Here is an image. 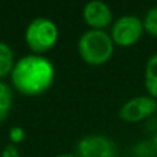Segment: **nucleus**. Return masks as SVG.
<instances>
[{"label":"nucleus","mask_w":157,"mask_h":157,"mask_svg":"<svg viewBox=\"0 0 157 157\" xmlns=\"http://www.w3.org/2000/svg\"><path fill=\"white\" fill-rule=\"evenodd\" d=\"M10 76L13 87L18 92L28 97H37L52 86L55 69L46 57L30 54L17 61Z\"/></svg>","instance_id":"obj_1"},{"label":"nucleus","mask_w":157,"mask_h":157,"mask_svg":"<svg viewBox=\"0 0 157 157\" xmlns=\"http://www.w3.org/2000/svg\"><path fill=\"white\" fill-rule=\"evenodd\" d=\"M80 58L91 66H101L112 58L114 43L110 35L105 30L90 29L80 36L77 41Z\"/></svg>","instance_id":"obj_2"},{"label":"nucleus","mask_w":157,"mask_h":157,"mask_svg":"<svg viewBox=\"0 0 157 157\" xmlns=\"http://www.w3.org/2000/svg\"><path fill=\"white\" fill-rule=\"evenodd\" d=\"M58 28L55 22L46 17H37L25 29V43L36 55L48 52L57 44Z\"/></svg>","instance_id":"obj_3"},{"label":"nucleus","mask_w":157,"mask_h":157,"mask_svg":"<svg viewBox=\"0 0 157 157\" xmlns=\"http://www.w3.org/2000/svg\"><path fill=\"white\" fill-rule=\"evenodd\" d=\"M145 32L144 21L136 15H121L112 24L110 37L114 46L132 47L141 40Z\"/></svg>","instance_id":"obj_4"},{"label":"nucleus","mask_w":157,"mask_h":157,"mask_svg":"<svg viewBox=\"0 0 157 157\" xmlns=\"http://www.w3.org/2000/svg\"><path fill=\"white\" fill-rule=\"evenodd\" d=\"M157 112V101L150 95H138L125 101L119 110V117L124 123L134 124L152 117Z\"/></svg>","instance_id":"obj_5"},{"label":"nucleus","mask_w":157,"mask_h":157,"mask_svg":"<svg viewBox=\"0 0 157 157\" xmlns=\"http://www.w3.org/2000/svg\"><path fill=\"white\" fill-rule=\"evenodd\" d=\"M76 157H117V146L109 136L86 135L76 145Z\"/></svg>","instance_id":"obj_6"},{"label":"nucleus","mask_w":157,"mask_h":157,"mask_svg":"<svg viewBox=\"0 0 157 157\" xmlns=\"http://www.w3.org/2000/svg\"><path fill=\"white\" fill-rule=\"evenodd\" d=\"M83 19L91 29L105 30V28L113 24V14L106 3L92 0L83 7Z\"/></svg>","instance_id":"obj_7"},{"label":"nucleus","mask_w":157,"mask_h":157,"mask_svg":"<svg viewBox=\"0 0 157 157\" xmlns=\"http://www.w3.org/2000/svg\"><path fill=\"white\" fill-rule=\"evenodd\" d=\"M144 83L147 95L157 101V52L147 58L146 65H145Z\"/></svg>","instance_id":"obj_8"},{"label":"nucleus","mask_w":157,"mask_h":157,"mask_svg":"<svg viewBox=\"0 0 157 157\" xmlns=\"http://www.w3.org/2000/svg\"><path fill=\"white\" fill-rule=\"evenodd\" d=\"M14 65L15 62H14L13 50L7 43L0 40V78L11 75Z\"/></svg>","instance_id":"obj_9"},{"label":"nucleus","mask_w":157,"mask_h":157,"mask_svg":"<svg viewBox=\"0 0 157 157\" xmlns=\"http://www.w3.org/2000/svg\"><path fill=\"white\" fill-rule=\"evenodd\" d=\"M13 108V90L7 83L0 80V124L8 117Z\"/></svg>","instance_id":"obj_10"},{"label":"nucleus","mask_w":157,"mask_h":157,"mask_svg":"<svg viewBox=\"0 0 157 157\" xmlns=\"http://www.w3.org/2000/svg\"><path fill=\"white\" fill-rule=\"evenodd\" d=\"M142 21H144L145 32H147L153 37H157V6L146 11Z\"/></svg>","instance_id":"obj_11"},{"label":"nucleus","mask_w":157,"mask_h":157,"mask_svg":"<svg viewBox=\"0 0 157 157\" xmlns=\"http://www.w3.org/2000/svg\"><path fill=\"white\" fill-rule=\"evenodd\" d=\"M8 138H10V144H14V145H18L21 144L22 141L25 139V131L22 127H11L10 128V132H8Z\"/></svg>","instance_id":"obj_12"},{"label":"nucleus","mask_w":157,"mask_h":157,"mask_svg":"<svg viewBox=\"0 0 157 157\" xmlns=\"http://www.w3.org/2000/svg\"><path fill=\"white\" fill-rule=\"evenodd\" d=\"M2 157H21L18 146L14 144H7L2 150Z\"/></svg>","instance_id":"obj_13"},{"label":"nucleus","mask_w":157,"mask_h":157,"mask_svg":"<svg viewBox=\"0 0 157 157\" xmlns=\"http://www.w3.org/2000/svg\"><path fill=\"white\" fill-rule=\"evenodd\" d=\"M152 145H153V147L157 150V131L153 134V136H152Z\"/></svg>","instance_id":"obj_14"},{"label":"nucleus","mask_w":157,"mask_h":157,"mask_svg":"<svg viewBox=\"0 0 157 157\" xmlns=\"http://www.w3.org/2000/svg\"><path fill=\"white\" fill-rule=\"evenodd\" d=\"M55 157H76L75 155H72V153H62V155H58Z\"/></svg>","instance_id":"obj_15"},{"label":"nucleus","mask_w":157,"mask_h":157,"mask_svg":"<svg viewBox=\"0 0 157 157\" xmlns=\"http://www.w3.org/2000/svg\"><path fill=\"white\" fill-rule=\"evenodd\" d=\"M156 157H157V156H156Z\"/></svg>","instance_id":"obj_16"}]
</instances>
